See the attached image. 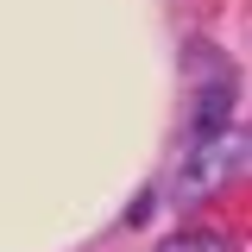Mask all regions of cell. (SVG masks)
<instances>
[{
	"label": "cell",
	"instance_id": "obj_2",
	"mask_svg": "<svg viewBox=\"0 0 252 252\" xmlns=\"http://www.w3.org/2000/svg\"><path fill=\"white\" fill-rule=\"evenodd\" d=\"M164 252H233L227 240H215V233H177Z\"/></svg>",
	"mask_w": 252,
	"mask_h": 252
},
{
	"label": "cell",
	"instance_id": "obj_1",
	"mask_svg": "<svg viewBox=\"0 0 252 252\" xmlns=\"http://www.w3.org/2000/svg\"><path fill=\"white\" fill-rule=\"evenodd\" d=\"M246 164V132L233 126H215V132H202L195 139V152H183V177H177V195L183 202H195V195H208V189H220L233 170Z\"/></svg>",
	"mask_w": 252,
	"mask_h": 252
}]
</instances>
